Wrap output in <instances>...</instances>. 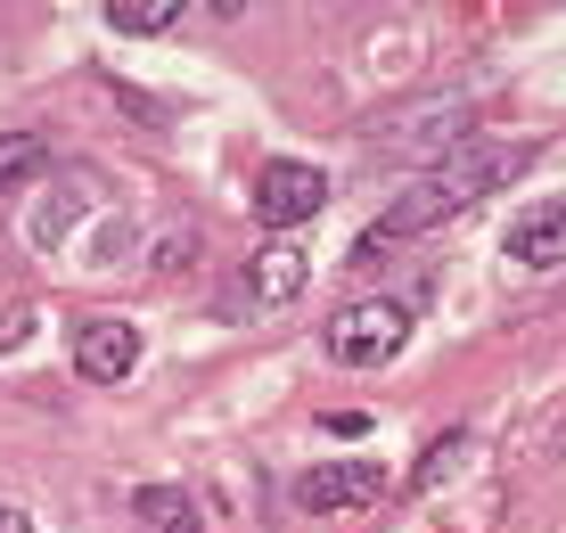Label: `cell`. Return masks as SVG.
<instances>
[{
  "label": "cell",
  "instance_id": "cell-4",
  "mask_svg": "<svg viewBox=\"0 0 566 533\" xmlns=\"http://www.w3.org/2000/svg\"><path fill=\"white\" fill-rule=\"evenodd\" d=\"M321 206H328V173L304 165V156H271L255 173V222L263 230H304Z\"/></svg>",
  "mask_w": 566,
  "mask_h": 533
},
{
  "label": "cell",
  "instance_id": "cell-12",
  "mask_svg": "<svg viewBox=\"0 0 566 533\" xmlns=\"http://www.w3.org/2000/svg\"><path fill=\"white\" fill-rule=\"evenodd\" d=\"M99 17H107L115 33H165L172 17H189V0H107Z\"/></svg>",
  "mask_w": 566,
  "mask_h": 533
},
{
  "label": "cell",
  "instance_id": "cell-6",
  "mask_svg": "<svg viewBox=\"0 0 566 533\" xmlns=\"http://www.w3.org/2000/svg\"><path fill=\"white\" fill-rule=\"evenodd\" d=\"M74 369H83L91 386H124L132 369H140V328H132V321H83Z\"/></svg>",
  "mask_w": 566,
  "mask_h": 533
},
{
  "label": "cell",
  "instance_id": "cell-5",
  "mask_svg": "<svg viewBox=\"0 0 566 533\" xmlns=\"http://www.w3.org/2000/svg\"><path fill=\"white\" fill-rule=\"evenodd\" d=\"M378 501H386V468L369 460H337V468L296 477V509H312V518H354V509H378Z\"/></svg>",
  "mask_w": 566,
  "mask_h": 533
},
{
  "label": "cell",
  "instance_id": "cell-3",
  "mask_svg": "<svg viewBox=\"0 0 566 533\" xmlns=\"http://www.w3.org/2000/svg\"><path fill=\"white\" fill-rule=\"evenodd\" d=\"M328 362L337 369H386L402 345H411V304H395V295H354V304L328 321Z\"/></svg>",
  "mask_w": 566,
  "mask_h": 533
},
{
  "label": "cell",
  "instance_id": "cell-2",
  "mask_svg": "<svg viewBox=\"0 0 566 533\" xmlns=\"http://www.w3.org/2000/svg\"><path fill=\"white\" fill-rule=\"evenodd\" d=\"M468 124H476V98H468V91H427V98H411V107L378 115V124H369V140H378L386 156H402V165H427V173H436L460 140H476Z\"/></svg>",
  "mask_w": 566,
  "mask_h": 533
},
{
  "label": "cell",
  "instance_id": "cell-9",
  "mask_svg": "<svg viewBox=\"0 0 566 533\" xmlns=\"http://www.w3.org/2000/svg\"><path fill=\"white\" fill-rule=\"evenodd\" d=\"M132 509H140L156 533H198V501H189L181 484H140V492H132Z\"/></svg>",
  "mask_w": 566,
  "mask_h": 533
},
{
  "label": "cell",
  "instance_id": "cell-14",
  "mask_svg": "<svg viewBox=\"0 0 566 533\" xmlns=\"http://www.w3.org/2000/svg\"><path fill=\"white\" fill-rule=\"evenodd\" d=\"M558 451H566V403L542 419V436H517V468H551Z\"/></svg>",
  "mask_w": 566,
  "mask_h": 533
},
{
  "label": "cell",
  "instance_id": "cell-8",
  "mask_svg": "<svg viewBox=\"0 0 566 533\" xmlns=\"http://www.w3.org/2000/svg\"><path fill=\"white\" fill-rule=\"evenodd\" d=\"M304 295V254L296 247H263L255 263H247V304H263V312H280V304H296Z\"/></svg>",
  "mask_w": 566,
  "mask_h": 533
},
{
  "label": "cell",
  "instance_id": "cell-1",
  "mask_svg": "<svg viewBox=\"0 0 566 533\" xmlns=\"http://www.w3.org/2000/svg\"><path fill=\"white\" fill-rule=\"evenodd\" d=\"M525 156H534L525 140H460L436 173H419L411 189H395V206H386V239H419V230L468 213L476 197H493L501 181H517Z\"/></svg>",
  "mask_w": 566,
  "mask_h": 533
},
{
  "label": "cell",
  "instance_id": "cell-7",
  "mask_svg": "<svg viewBox=\"0 0 566 533\" xmlns=\"http://www.w3.org/2000/svg\"><path fill=\"white\" fill-rule=\"evenodd\" d=\"M510 263H525V271H558L566 263V197H551V206H534L525 222H510Z\"/></svg>",
  "mask_w": 566,
  "mask_h": 533
},
{
  "label": "cell",
  "instance_id": "cell-13",
  "mask_svg": "<svg viewBox=\"0 0 566 533\" xmlns=\"http://www.w3.org/2000/svg\"><path fill=\"white\" fill-rule=\"evenodd\" d=\"M468 460V436H460V427H452V436H436V443H427L419 451V468H411V484L419 492H436V484H452V468Z\"/></svg>",
  "mask_w": 566,
  "mask_h": 533
},
{
  "label": "cell",
  "instance_id": "cell-11",
  "mask_svg": "<svg viewBox=\"0 0 566 533\" xmlns=\"http://www.w3.org/2000/svg\"><path fill=\"white\" fill-rule=\"evenodd\" d=\"M83 222V189H50L42 206H33V222H25V239L33 247H66V230Z\"/></svg>",
  "mask_w": 566,
  "mask_h": 533
},
{
  "label": "cell",
  "instance_id": "cell-10",
  "mask_svg": "<svg viewBox=\"0 0 566 533\" xmlns=\"http://www.w3.org/2000/svg\"><path fill=\"white\" fill-rule=\"evenodd\" d=\"M42 173H50V148L33 132H0V197H17L25 181H42Z\"/></svg>",
  "mask_w": 566,
  "mask_h": 533
},
{
  "label": "cell",
  "instance_id": "cell-15",
  "mask_svg": "<svg viewBox=\"0 0 566 533\" xmlns=\"http://www.w3.org/2000/svg\"><path fill=\"white\" fill-rule=\"evenodd\" d=\"M0 533H33V518H25L17 501H0Z\"/></svg>",
  "mask_w": 566,
  "mask_h": 533
}]
</instances>
